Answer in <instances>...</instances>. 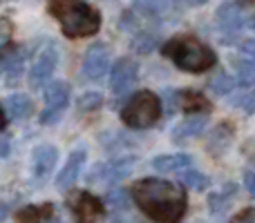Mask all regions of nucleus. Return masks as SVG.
<instances>
[{"label": "nucleus", "mask_w": 255, "mask_h": 223, "mask_svg": "<svg viewBox=\"0 0 255 223\" xmlns=\"http://www.w3.org/2000/svg\"><path fill=\"white\" fill-rule=\"evenodd\" d=\"M152 43H154V38L152 36H141V38H136V52H150V49H152Z\"/></svg>", "instance_id": "obj_30"}, {"label": "nucleus", "mask_w": 255, "mask_h": 223, "mask_svg": "<svg viewBox=\"0 0 255 223\" xmlns=\"http://www.w3.org/2000/svg\"><path fill=\"white\" fill-rule=\"evenodd\" d=\"M240 52H242L244 56H255V40H244V43L240 45Z\"/></svg>", "instance_id": "obj_32"}, {"label": "nucleus", "mask_w": 255, "mask_h": 223, "mask_svg": "<svg viewBox=\"0 0 255 223\" xmlns=\"http://www.w3.org/2000/svg\"><path fill=\"white\" fill-rule=\"evenodd\" d=\"M52 217V206H27L16 215V223H43V219Z\"/></svg>", "instance_id": "obj_18"}, {"label": "nucleus", "mask_w": 255, "mask_h": 223, "mask_svg": "<svg viewBox=\"0 0 255 223\" xmlns=\"http://www.w3.org/2000/svg\"><path fill=\"white\" fill-rule=\"evenodd\" d=\"M238 80L244 85H249L255 80V63L253 61H244L238 65Z\"/></svg>", "instance_id": "obj_27"}, {"label": "nucleus", "mask_w": 255, "mask_h": 223, "mask_svg": "<svg viewBox=\"0 0 255 223\" xmlns=\"http://www.w3.org/2000/svg\"><path fill=\"white\" fill-rule=\"evenodd\" d=\"M110 58H112V54H110V47H108L106 43L92 45L83 58V74L88 76L90 80L103 78L108 67H110Z\"/></svg>", "instance_id": "obj_8"}, {"label": "nucleus", "mask_w": 255, "mask_h": 223, "mask_svg": "<svg viewBox=\"0 0 255 223\" xmlns=\"http://www.w3.org/2000/svg\"><path fill=\"white\" fill-rule=\"evenodd\" d=\"M58 161V149L49 143H43L34 149L31 154V167H34V176L36 179H45L49 172L54 170Z\"/></svg>", "instance_id": "obj_11"}, {"label": "nucleus", "mask_w": 255, "mask_h": 223, "mask_svg": "<svg viewBox=\"0 0 255 223\" xmlns=\"http://www.w3.org/2000/svg\"><path fill=\"white\" fill-rule=\"evenodd\" d=\"M193 2H197V4H202V2H206V0H193Z\"/></svg>", "instance_id": "obj_35"}, {"label": "nucleus", "mask_w": 255, "mask_h": 223, "mask_svg": "<svg viewBox=\"0 0 255 223\" xmlns=\"http://www.w3.org/2000/svg\"><path fill=\"white\" fill-rule=\"evenodd\" d=\"M244 185H247L249 194L255 199V172H247V174H244Z\"/></svg>", "instance_id": "obj_31"}, {"label": "nucleus", "mask_w": 255, "mask_h": 223, "mask_svg": "<svg viewBox=\"0 0 255 223\" xmlns=\"http://www.w3.org/2000/svg\"><path fill=\"white\" fill-rule=\"evenodd\" d=\"M47 9L67 38H88L101 27V13L83 0H47Z\"/></svg>", "instance_id": "obj_2"}, {"label": "nucleus", "mask_w": 255, "mask_h": 223, "mask_svg": "<svg viewBox=\"0 0 255 223\" xmlns=\"http://www.w3.org/2000/svg\"><path fill=\"white\" fill-rule=\"evenodd\" d=\"M11 34H13L11 20H9V18H4V16H0V49H2L4 45H9Z\"/></svg>", "instance_id": "obj_28"}, {"label": "nucleus", "mask_w": 255, "mask_h": 223, "mask_svg": "<svg viewBox=\"0 0 255 223\" xmlns=\"http://www.w3.org/2000/svg\"><path fill=\"white\" fill-rule=\"evenodd\" d=\"M101 101H103V96L99 92H88L79 98V110L81 112H92L101 105Z\"/></svg>", "instance_id": "obj_26"}, {"label": "nucleus", "mask_w": 255, "mask_h": 223, "mask_svg": "<svg viewBox=\"0 0 255 223\" xmlns=\"http://www.w3.org/2000/svg\"><path fill=\"white\" fill-rule=\"evenodd\" d=\"M163 56L170 58L179 70L190 74H202L217 63V56L208 45L199 43L193 36H177L163 45Z\"/></svg>", "instance_id": "obj_3"}, {"label": "nucleus", "mask_w": 255, "mask_h": 223, "mask_svg": "<svg viewBox=\"0 0 255 223\" xmlns=\"http://www.w3.org/2000/svg\"><path fill=\"white\" fill-rule=\"evenodd\" d=\"M134 203L154 223H179L186 215V190L166 179H141L130 190Z\"/></svg>", "instance_id": "obj_1"}, {"label": "nucleus", "mask_w": 255, "mask_h": 223, "mask_svg": "<svg viewBox=\"0 0 255 223\" xmlns=\"http://www.w3.org/2000/svg\"><path fill=\"white\" fill-rule=\"evenodd\" d=\"M217 22H220L222 29L226 31H235L244 25V9L240 0H231V2H224L220 9H217Z\"/></svg>", "instance_id": "obj_14"}, {"label": "nucleus", "mask_w": 255, "mask_h": 223, "mask_svg": "<svg viewBox=\"0 0 255 223\" xmlns=\"http://www.w3.org/2000/svg\"><path fill=\"white\" fill-rule=\"evenodd\" d=\"M128 199H130V194H128L124 188H115L108 192V203H110L112 208H117V210H126Z\"/></svg>", "instance_id": "obj_25"}, {"label": "nucleus", "mask_w": 255, "mask_h": 223, "mask_svg": "<svg viewBox=\"0 0 255 223\" xmlns=\"http://www.w3.org/2000/svg\"><path fill=\"white\" fill-rule=\"evenodd\" d=\"M67 103H70V85L65 80H54L45 89V110L40 112V123L43 125H52V123L61 121Z\"/></svg>", "instance_id": "obj_5"}, {"label": "nucleus", "mask_w": 255, "mask_h": 223, "mask_svg": "<svg viewBox=\"0 0 255 223\" xmlns=\"http://www.w3.org/2000/svg\"><path fill=\"white\" fill-rule=\"evenodd\" d=\"M76 223H97L103 217V203L94 194L79 192L70 203Z\"/></svg>", "instance_id": "obj_9"}, {"label": "nucleus", "mask_w": 255, "mask_h": 223, "mask_svg": "<svg viewBox=\"0 0 255 223\" xmlns=\"http://www.w3.org/2000/svg\"><path fill=\"white\" fill-rule=\"evenodd\" d=\"M49 223H63V221H49Z\"/></svg>", "instance_id": "obj_36"}, {"label": "nucleus", "mask_w": 255, "mask_h": 223, "mask_svg": "<svg viewBox=\"0 0 255 223\" xmlns=\"http://www.w3.org/2000/svg\"><path fill=\"white\" fill-rule=\"evenodd\" d=\"M235 83H238V80H235L233 76H229L226 72H220V74L211 80V89L217 94H229L231 89L235 87Z\"/></svg>", "instance_id": "obj_22"}, {"label": "nucleus", "mask_w": 255, "mask_h": 223, "mask_svg": "<svg viewBox=\"0 0 255 223\" xmlns=\"http://www.w3.org/2000/svg\"><path fill=\"white\" fill-rule=\"evenodd\" d=\"M85 156H88L85 149H74V152L70 154V158L65 161V165L61 167V172H58V176H56L58 190H67L74 185V181L79 179L81 170H83V165H85Z\"/></svg>", "instance_id": "obj_10"}, {"label": "nucleus", "mask_w": 255, "mask_h": 223, "mask_svg": "<svg viewBox=\"0 0 255 223\" xmlns=\"http://www.w3.org/2000/svg\"><path fill=\"white\" fill-rule=\"evenodd\" d=\"M193 158L188 154H163V156L152 158V167L157 172H179L190 167Z\"/></svg>", "instance_id": "obj_16"}, {"label": "nucleus", "mask_w": 255, "mask_h": 223, "mask_svg": "<svg viewBox=\"0 0 255 223\" xmlns=\"http://www.w3.org/2000/svg\"><path fill=\"white\" fill-rule=\"evenodd\" d=\"M231 103H233L235 107H240V110H244L247 114H253L255 112V92L235 94V96L231 98Z\"/></svg>", "instance_id": "obj_23"}, {"label": "nucleus", "mask_w": 255, "mask_h": 223, "mask_svg": "<svg viewBox=\"0 0 255 223\" xmlns=\"http://www.w3.org/2000/svg\"><path fill=\"white\" fill-rule=\"evenodd\" d=\"M159 116H161V101L152 92H136L121 110V118L132 130L152 127L159 121Z\"/></svg>", "instance_id": "obj_4"}, {"label": "nucleus", "mask_w": 255, "mask_h": 223, "mask_svg": "<svg viewBox=\"0 0 255 223\" xmlns=\"http://www.w3.org/2000/svg\"><path fill=\"white\" fill-rule=\"evenodd\" d=\"M231 223H255V208H247L240 215H235Z\"/></svg>", "instance_id": "obj_29"}, {"label": "nucleus", "mask_w": 255, "mask_h": 223, "mask_svg": "<svg viewBox=\"0 0 255 223\" xmlns=\"http://www.w3.org/2000/svg\"><path fill=\"white\" fill-rule=\"evenodd\" d=\"M31 112H34V103H31L29 96H25V94H11V96H7V101H4V114H9L11 118H27L31 116Z\"/></svg>", "instance_id": "obj_17"}, {"label": "nucleus", "mask_w": 255, "mask_h": 223, "mask_svg": "<svg viewBox=\"0 0 255 223\" xmlns=\"http://www.w3.org/2000/svg\"><path fill=\"white\" fill-rule=\"evenodd\" d=\"M172 98H175L172 107L184 110L188 116L190 114H208L211 112V103H208L199 92H190V89H186V92H175L172 94Z\"/></svg>", "instance_id": "obj_12"}, {"label": "nucleus", "mask_w": 255, "mask_h": 223, "mask_svg": "<svg viewBox=\"0 0 255 223\" xmlns=\"http://www.w3.org/2000/svg\"><path fill=\"white\" fill-rule=\"evenodd\" d=\"M4 127H7V114L0 107V130H4Z\"/></svg>", "instance_id": "obj_34"}, {"label": "nucleus", "mask_w": 255, "mask_h": 223, "mask_svg": "<svg viewBox=\"0 0 255 223\" xmlns=\"http://www.w3.org/2000/svg\"><path fill=\"white\" fill-rule=\"evenodd\" d=\"M208 114H190V116H186L184 121L179 123V125L172 130V141H186V139H193V136H199L204 132V127H206L208 123Z\"/></svg>", "instance_id": "obj_15"}, {"label": "nucleus", "mask_w": 255, "mask_h": 223, "mask_svg": "<svg viewBox=\"0 0 255 223\" xmlns=\"http://www.w3.org/2000/svg\"><path fill=\"white\" fill-rule=\"evenodd\" d=\"M58 65V52L54 45H47L38 52V56L34 58V65L29 70V83L34 87H43L49 78H52L54 70Z\"/></svg>", "instance_id": "obj_6"}, {"label": "nucleus", "mask_w": 255, "mask_h": 223, "mask_svg": "<svg viewBox=\"0 0 255 223\" xmlns=\"http://www.w3.org/2000/svg\"><path fill=\"white\" fill-rule=\"evenodd\" d=\"M231 139H233V125H220L215 130V134L211 136V143H208V149H211L213 154H222V149L226 148V145L231 143Z\"/></svg>", "instance_id": "obj_20"}, {"label": "nucleus", "mask_w": 255, "mask_h": 223, "mask_svg": "<svg viewBox=\"0 0 255 223\" xmlns=\"http://www.w3.org/2000/svg\"><path fill=\"white\" fill-rule=\"evenodd\" d=\"M181 181H184L186 188H193V190H197V192H202V190H206L208 185H211V179L197 170H188L184 176H181Z\"/></svg>", "instance_id": "obj_21"}, {"label": "nucleus", "mask_w": 255, "mask_h": 223, "mask_svg": "<svg viewBox=\"0 0 255 223\" xmlns=\"http://www.w3.org/2000/svg\"><path fill=\"white\" fill-rule=\"evenodd\" d=\"M233 194H235V185H233V183H231V185H224V190H222L220 194H213V197L208 199V203H211V210H213V212H220L222 208H224L226 199L233 197Z\"/></svg>", "instance_id": "obj_24"}, {"label": "nucleus", "mask_w": 255, "mask_h": 223, "mask_svg": "<svg viewBox=\"0 0 255 223\" xmlns=\"http://www.w3.org/2000/svg\"><path fill=\"white\" fill-rule=\"evenodd\" d=\"M134 156H121V158H115V161L106 163V165H99V176L108 183H119L121 179H126L128 174L132 172L134 167Z\"/></svg>", "instance_id": "obj_13"}, {"label": "nucleus", "mask_w": 255, "mask_h": 223, "mask_svg": "<svg viewBox=\"0 0 255 223\" xmlns=\"http://www.w3.org/2000/svg\"><path fill=\"white\" fill-rule=\"evenodd\" d=\"M9 149H11V145H9L7 136H0V156H9Z\"/></svg>", "instance_id": "obj_33"}, {"label": "nucleus", "mask_w": 255, "mask_h": 223, "mask_svg": "<svg viewBox=\"0 0 255 223\" xmlns=\"http://www.w3.org/2000/svg\"><path fill=\"white\" fill-rule=\"evenodd\" d=\"M136 76H139V65L130 58H121L115 63L110 74V89L117 96H124L132 89V85L136 83Z\"/></svg>", "instance_id": "obj_7"}, {"label": "nucleus", "mask_w": 255, "mask_h": 223, "mask_svg": "<svg viewBox=\"0 0 255 223\" xmlns=\"http://www.w3.org/2000/svg\"><path fill=\"white\" fill-rule=\"evenodd\" d=\"M134 9L143 16H150V18H157V16H163L168 9V0H132Z\"/></svg>", "instance_id": "obj_19"}]
</instances>
